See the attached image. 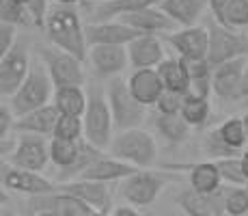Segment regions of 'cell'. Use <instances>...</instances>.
I'll list each match as a JSON object with an SVG mask.
<instances>
[{
  "label": "cell",
  "mask_w": 248,
  "mask_h": 216,
  "mask_svg": "<svg viewBox=\"0 0 248 216\" xmlns=\"http://www.w3.org/2000/svg\"><path fill=\"white\" fill-rule=\"evenodd\" d=\"M2 216H16L11 212V210H7V208H2Z\"/></svg>",
  "instance_id": "obj_50"
},
{
  "label": "cell",
  "mask_w": 248,
  "mask_h": 216,
  "mask_svg": "<svg viewBox=\"0 0 248 216\" xmlns=\"http://www.w3.org/2000/svg\"><path fill=\"white\" fill-rule=\"evenodd\" d=\"M240 98H248V65L244 71V78H242V89H240Z\"/></svg>",
  "instance_id": "obj_45"
},
{
  "label": "cell",
  "mask_w": 248,
  "mask_h": 216,
  "mask_svg": "<svg viewBox=\"0 0 248 216\" xmlns=\"http://www.w3.org/2000/svg\"><path fill=\"white\" fill-rule=\"evenodd\" d=\"M56 2H63V4H74V2H80V0H56Z\"/></svg>",
  "instance_id": "obj_48"
},
{
  "label": "cell",
  "mask_w": 248,
  "mask_h": 216,
  "mask_svg": "<svg viewBox=\"0 0 248 216\" xmlns=\"http://www.w3.org/2000/svg\"><path fill=\"white\" fill-rule=\"evenodd\" d=\"M127 56L134 69H158L164 61V50L155 35H140L127 46Z\"/></svg>",
  "instance_id": "obj_16"
},
{
  "label": "cell",
  "mask_w": 248,
  "mask_h": 216,
  "mask_svg": "<svg viewBox=\"0 0 248 216\" xmlns=\"http://www.w3.org/2000/svg\"><path fill=\"white\" fill-rule=\"evenodd\" d=\"M242 121H244V128H246V134H248V113L242 117Z\"/></svg>",
  "instance_id": "obj_49"
},
{
  "label": "cell",
  "mask_w": 248,
  "mask_h": 216,
  "mask_svg": "<svg viewBox=\"0 0 248 216\" xmlns=\"http://www.w3.org/2000/svg\"><path fill=\"white\" fill-rule=\"evenodd\" d=\"M186 104V93H175V91H164L158 100L155 108L160 115H181V108Z\"/></svg>",
  "instance_id": "obj_38"
},
{
  "label": "cell",
  "mask_w": 248,
  "mask_h": 216,
  "mask_svg": "<svg viewBox=\"0 0 248 216\" xmlns=\"http://www.w3.org/2000/svg\"><path fill=\"white\" fill-rule=\"evenodd\" d=\"M84 134L82 117H71V115H61L56 121L54 138H65V141H78Z\"/></svg>",
  "instance_id": "obj_34"
},
{
  "label": "cell",
  "mask_w": 248,
  "mask_h": 216,
  "mask_svg": "<svg viewBox=\"0 0 248 216\" xmlns=\"http://www.w3.org/2000/svg\"><path fill=\"white\" fill-rule=\"evenodd\" d=\"M47 160H50V145L44 141V136H35V134L22 136L11 153V166L32 173L44 171Z\"/></svg>",
  "instance_id": "obj_10"
},
{
  "label": "cell",
  "mask_w": 248,
  "mask_h": 216,
  "mask_svg": "<svg viewBox=\"0 0 248 216\" xmlns=\"http://www.w3.org/2000/svg\"><path fill=\"white\" fill-rule=\"evenodd\" d=\"M220 24L227 28L248 26V0H229L225 13H222Z\"/></svg>",
  "instance_id": "obj_32"
},
{
  "label": "cell",
  "mask_w": 248,
  "mask_h": 216,
  "mask_svg": "<svg viewBox=\"0 0 248 216\" xmlns=\"http://www.w3.org/2000/svg\"><path fill=\"white\" fill-rule=\"evenodd\" d=\"M16 2H20V4H28L31 0H16Z\"/></svg>",
  "instance_id": "obj_51"
},
{
  "label": "cell",
  "mask_w": 248,
  "mask_h": 216,
  "mask_svg": "<svg viewBox=\"0 0 248 216\" xmlns=\"http://www.w3.org/2000/svg\"><path fill=\"white\" fill-rule=\"evenodd\" d=\"M246 190H248V182H246Z\"/></svg>",
  "instance_id": "obj_52"
},
{
  "label": "cell",
  "mask_w": 248,
  "mask_h": 216,
  "mask_svg": "<svg viewBox=\"0 0 248 216\" xmlns=\"http://www.w3.org/2000/svg\"><path fill=\"white\" fill-rule=\"evenodd\" d=\"M11 123H13V110L11 106L2 104L0 106V141H2V147H4V141H7L9 130H11Z\"/></svg>",
  "instance_id": "obj_42"
},
{
  "label": "cell",
  "mask_w": 248,
  "mask_h": 216,
  "mask_svg": "<svg viewBox=\"0 0 248 216\" xmlns=\"http://www.w3.org/2000/svg\"><path fill=\"white\" fill-rule=\"evenodd\" d=\"M207 0H160L158 7L175 24H181L184 28L194 26V22L201 17Z\"/></svg>",
  "instance_id": "obj_23"
},
{
  "label": "cell",
  "mask_w": 248,
  "mask_h": 216,
  "mask_svg": "<svg viewBox=\"0 0 248 216\" xmlns=\"http://www.w3.org/2000/svg\"><path fill=\"white\" fill-rule=\"evenodd\" d=\"M54 106L61 115H71V117H84L89 106V98L84 95L82 86H63L54 93Z\"/></svg>",
  "instance_id": "obj_24"
},
{
  "label": "cell",
  "mask_w": 248,
  "mask_h": 216,
  "mask_svg": "<svg viewBox=\"0 0 248 216\" xmlns=\"http://www.w3.org/2000/svg\"><path fill=\"white\" fill-rule=\"evenodd\" d=\"M2 184L9 190H16V193H24L31 197H41V195H54L59 184L52 180H46L44 175L32 171H24L16 169V166H2Z\"/></svg>",
  "instance_id": "obj_11"
},
{
  "label": "cell",
  "mask_w": 248,
  "mask_h": 216,
  "mask_svg": "<svg viewBox=\"0 0 248 216\" xmlns=\"http://www.w3.org/2000/svg\"><path fill=\"white\" fill-rule=\"evenodd\" d=\"M0 22L13 24V26H26L32 24V17L28 13L26 4H20L16 0H0Z\"/></svg>",
  "instance_id": "obj_31"
},
{
  "label": "cell",
  "mask_w": 248,
  "mask_h": 216,
  "mask_svg": "<svg viewBox=\"0 0 248 216\" xmlns=\"http://www.w3.org/2000/svg\"><path fill=\"white\" fill-rule=\"evenodd\" d=\"M31 61H28L26 46L17 43L7 56L0 59V93L2 98H13L31 74Z\"/></svg>",
  "instance_id": "obj_9"
},
{
  "label": "cell",
  "mask_w": 248,
  "mask_h": 216,
  "mask_svg": "<svg viewBox=\"0 0 248 216\" xmlns=\"http://www.w3.org/2000/svg\"><path fill=\"white\" fill-rule=\"evenodd\" d=\"M216 166L225 182H229V184H233V186H246V175H244V169H242V158H237V156L222 158V160L216 162Z\"/></svg>",
  "instance_id": "obj_35"
},
{
  "label": "cell",
  "mask_w": 248,
  "mask_h": 216,
  "mask_svg": "<svg viewBox=\"0 0 248 216\" xmlns=\"http://www.w3.org/2000/svg\"><path fill=\"white\" fill-rule=\"evenodd\" d=\"M52 89H54V83H52L50 74H47L46 65H32L28 78L24 80V84L20 86L16 95L11 98V110L17 119L24 117V115L32 113V110H39L47 106L52 98Z\"/></svg>",
  "instance_id": "obj_3"
},
{
  "label": "cell",
  "mask_w": 248,
  "mask_h": 216,
  "mask_svg": "<svg viewBox=\"0 0 248 216\" xmlns=\"http://www.w3.org/2000/svg\"><path fill=\"white\" fill-rule=\"evenodd\" d=\"M84 24L80 22L78 13L71 9H54L47 13L46 20V33L50 37L52 46L59 50L67 52L76 59L84 61L89 56V43H87V31Z\"/></svg>",
  "instance_id": "obj_1"
},
{
  "label": "cell",
  "mask_w": 248,
  "mask_h": 216,
  "mask_svg": "<svg viewBox=\"0 0 248 216\" xmlns=\"http://www.w3.org/2000/svg\"><path fill=\"white\" fill-rule=\"evenodd\" d=\"M225 212L229 216H248V190L246 186H235L225 199Z\"/></svg>",
  "instance_id": "obj_36"
},
{
  "label": "cell",
  "mask_w": 248,
  "mask_h": 216,
  "mask_svg": "<svg viewBox=\"0 0 248 216\" xmlns=\"http://www.w3.org/2000/svg\"><path fill=\"white\" fill-rule=\"evenodd\" d=\"M59 188L56 193L71 195L76 199L89 203L91 208L99 210V212L108 214V205H110V190L108 184H99V182H87V180H74V182H56Z\"/></svg>",
  "instance_id": "obj_14"
},
{
  "label": "cell",
  "mask_w": 248,
  "mask_h": 216,
  "mask_svg": "<svg viewBox=\"0 0 248 216\" xmlns=\"http://www.w3.org/2000/svg\"><path fill=\"white\" fill-rule=\"evenodd\" d=\"M166 182H169V177H166L164 173L140 169L138 173H134L132 177H127V180L123 182L121 195H123V199H127L132 205L145 208V205H151L158 199V195L166 186Z\"/></svg>",
  "instance_id": "obj_8"
},
{
  "label": "cell",
  "mask_w": 248,
  "mask_h": 216,
  "mask_svg": "<svg viewBox=\"0 0 248 216\" xmlns=\"http://www.w3.org/2000/svg\"><path fill=\"white\" fill-rule=\"evenodd\" d=\"M87 43L91 46H130L142 33L123 22H91L87 24Z\"/></svg>",
  "instance_id": "obj_12"
},
{
  "label": "cell",
  "mask_w": 248,
  "mask_h": 216,
  "mask_svg": "<svg viewBox=\"0 0 248 216\" xmlns=\"http://www.w3.org/2000/svg\"><path fill=\"white\" fill-rule=\"evenodd\" d=\"M140 169L127 165L123 160L117 158H108V156H99L93 165H89V169L78 177V180H87V182H99V184H108V182H117V180H127Z\"/></svg>",
  "instance_id": "obj_17"
},
{
  "label": "cell",
  "mask_w": 248,
  "mask_h": 216,
  "mask_svg": "<svg viewBox=\"0 0 248 216\" xmlns=\"http://www.w3.org/2000/svg\"><path fill=\"white\" fill-rule=\"evenodd\" d=\"M119 22L127 24L130 28L142 33V35H155V33L170 31V28L175 26V22L162 11L158 4H155V7H149V9H142V11L130 13V16H123Z\"/></svg>",
  "instance_id": "obj_20"
},
{
  "label": "cell",
  "mask_w": 248,
  "mask_h": 216,
  "mask_svg": "<svg viewBox=\"0 0 248 216\" xmlns=\"http://www.w3.org/2000/svg\"><path fill=\"white\" fill-rule=\"evenodd\" d=\"M207 4H209V9H212V16L220 22L222 20V13H225V9L229 4V0H207Z\"/></svg>",
  "instance_id": "obj_43"
},
{
  "label": "cell",
  "mask_w": 248,
  "mask_h": 216,
  "mask_svg": "<svg viewBox=\"0 0 248 216\" xmlns=\"http://www.w3.org/2000/svg\"><path fill=\"white\" fill-rule=\"evenodd\" d=\"M207 31H209L207 61L212 63V67L229 63V61H233V59L248 56V39L244 35L235 33L233 28L222 26L216 17H212V22L207 24Z\"/></svg>",
  "instance_id": "obj_6"
},
{
  "label": "cell",
  "mask_w": 248,
  "mask_h": 216,
  "mask_svg": "<svg viewBox=\"0 0 248 216\" xmlns=\"http://www.w3.org/2000/svg\"><path fill=\"white\" fill-rule=\"evenodd\" d=\"M181 59H207L209 54V31L205 26H188L169 37Z\"/></svg>",
  "instance_id": "obj_15"
},
{
  "label": "cell",
  "mask_w": 248,
  "mask_h": 216,
  "mask_svg": "<svg viewBox=\"0 0 248 216\" xmlns=\"http://www.w3.org/2000/svg\"><path fill=\"white\" fill-rule=\"evenodd\" d=\"M190 188L197 190L201 195H214L220 186L222 177H220V171H218L216 162H199L197 166L190 169Z\"/></svg>",
  "instance_id": "obj_25"
},
{
  "label": "cell",
  "mask_w": 248,
  "mask_h": 216,
  "mask_svg": "<svg viewBox=\"0 0 248 216\" xmlns=\"http://www.w3.org/2000/svg\"><path fill=\"white\" fill-rule=\"evenodd\" d=\"M35 216H61V214L54 212V210H44V212H37Z\"/></svg>",
  "instance_id": "obj_47"
},
{
  "label": "cell",
  "mask_w": 248,
  "mask_h": 216,
  "mask_svg": "<svg viewBox=\"0 0 248 216\" xmlns=\"http://www.w3.org/2000/svg\"><path fill=\"white\" fill-rule=\"evenodd\" d=\"M89 59L99 76H114L130 63L127 46H91Z\"/></svg>",
  "instance_id": "obj_18"
},
{
  "label": "cell",
  "mask_w": 248,
  "mask_h": 216,
  "mask_svg": "<svg viewBox=\"0 0 248 216\" xmlns=\"http://www.w3.org/2000/svg\"><path fill=\"white\" fill-rule=\"evenodd\" d=\"M158 74L164 83L166 91H175V93H186L190 86V78L186 74L181 59H164L158 67Z\"/></svg>",
  "instance_id": "obj_26"
},
{
  "label": "cell",
  "mask_w": 248,
  "mask_h": 216,
  "mask_svg": "<svg viewBox=\"0 0 248 216\" xmlns=\"http://www.w3.org/2000/svg\"><path fill=\"white\" fill-rule=\"evenodd\" d=\"M246 56L242 59H233L229 63H222L218 67H214L212 71V89L218 98L222 100H233L240 98V89H242V78L246 71Z\"/></svg>",
  "instance_id": "obj_13"
},
{
  "label": "cell",
  "mask_w": 248,
  "mask_h": 216,
  "mask_svg": "<svg viewBox=\"0 0 248 216\" xmlns=\"http://www.w3.org/2000/svg\"><path fill=\"white\" fill-rule=\"evenodd\" d=\"M209 197L212 195H201L192 188H186L179 190L175 201L188 216H214V203L209 201Z\"/></svg>",
  "instance_id": "obj_28"
},
{
  "label": "cell",
  "mask_w": 248,
  "mask_h": 216,
  "mask_svg": "<svg viewBox=\"0 0 248 216\" xmlns=\"http://www.w3.org/2000/svg\"><path fill=\"white\" fill-rule=\"evenodd\" d=\"M110 153L112 158L127 162L136 169H149L155 162V156H158V145H155V138L147 130L134 128L119 132L112 138Z\"/></svg>",
  "instance_id": "obj_2"
},
{
  "label": "cell",
  "mask_w": 248,
  "mask_h": 216,
  "mask_svg": "<svg viewBox=\"0 0 248 216\" xmlns=\"http://www.w3.org/2000/svg\"><path fill=\"white\" fill-rule=\"evenodd\" d=\"M102 2H104V0H102Z\"/></svg>",
  "instance_id": "obj_53"
},
{
  "label": "cell",
  "mask_w": 248,
  "mask_h": 216,
  "mask_svg": "<svg viewBox=\"0 0 248 216\" xmlns=\"http://www.w3.org/2000/svg\"><path fill=\"white\" fill-rule=\"evenodd\" d=\"M80 141H65V138H52L50 141V160L63 171H69L80 158Z\"/></svg>",
  "instance_id": "obj_27"
},
{
  "label": "cell",
  "mask_w": 248,
  "mask_h": 216,
  "mask_svg": "<svg viewBox=\"0 0 248 216\" xmlns=\"http://www.w3.org/2000/svg\"><path fill=\"white\" fill-rule=\"evenodd\" d=\"M132 95L142 104V106H151L158 104V100L164 93V83H162L158 69H136L127 80Z\"/></svg>",
  "instance_id": "obj_19"
},
{
  "label": "cell",
  "mask_w": 248,
  "mask_h": 216,
  "mask_svg": "<svg viewBox=\"0 0 248 216\" xmlns=\"http://www.w3.org/2000/svg\"><path fill=\"white\" fill-rule=\"evenodd\" d=\"M28 7V13L32 17V24L39 28H46V20H47V0H31L26 4Z\"/></svg>",
  "instance_id": "obj_41"
},
{
  "label": "cell",
  "mask_w": 248,
  "mask_h": 216,
  "mask_svg": "<svg viewBox=\"0 0 248 216\" xmlns=\"http://www.w3.org/2000/svg\"><path fill=\"white\" fill-rule=\"evenodd\" d=\"M218 136L222 138V143H225L227 147H231V150H242L248 138L246 134V128H244V121H242L240 117H229L227 121L220 123V128L216 130Z\"/></svg>",
  "instance_id": "obj_29"
},
{
  "label": "cell",
  "mask_w": 248,
  "mask_h": 216,
  "mask_svg": "<svg viewBox=\"0 0 248 216\" xmlns=\"http://www.w3.org/2000/svg\"><path fill=\"white\" fill-rule=\"evenodd\" d=\"M242 169H244V175H246V182H248V150L242 153Z\"/></svg>",
  "instance_id": "obj_46"
},
{
  "label": "cell",
  "mask_w": 248,
  "mask_h": 216,
  "mask_svg": "<svg viewBox=\"0 0 248 216\" xmlns=\"http://www.w3.org/2000/svg\"><path fill=\"white\" fill-rule=\"evenodd\" d=\"M106 98H108V104H110L114 126L121 130V132L140 128L142 119H145V115H147L145 106L132 95L130 84H127L125 80L112 78L110 83H108Z\"/></svg>",
  "instance_id": "obj_5"
},
{
  "label": "cell",
  "mask_w": 248,
  "mask_h": 216,
  "mask_svg": "<svg viewBox=\"0 0 248 216\" xmlns=\"http://www.w3.org/2000/svg\"><path fill=\"white\" fill-rule=\"evenodd\" d=\"M207 151L212 153L214 158H233V153L235 150H231V147H227L225 143H222V138L218 136V132H212L207 136Z\"/></svg>",
  "instance_id": "obj_40"
},
{
  "label": "cell",
  "mask_w": 248,
  "mask_h": 216,
  "mask_svg": "<svg viewBox=\"0 0 248 216\" xmlns=\"http://www.w3.org/2000/svg\"><path fill=\"white\" fill-rule=\"evenodd\" d=\"M160 4V0H104L93 9V20L91 22H110V20H121L123 16L142 11Z\"/></svg>",
  "instance_id": "obj_21"
},
{
  "label": "cell",
  "mask_w": 248,
  "mask_h": 216,
  "mask_svg": "<svg viewBox=\"0 0 248 216\" xmlns=\"http://www.w3.org/2000/svg\"><path fill=\"white\" fill-rule=\"evenodd\" d=\"M209 100H188L186 98V104L181 108V117L186 119L188 126H201V123L207 121L209 117Z\"/></svg>",
  "instance_id": "obj_33"
},
{
  "label": "cell",
  "mask_w": 248,
  "mask_h": 216,
  "mask_svg": "<svg viewBox=\"0 0 248 216\" xmlns=\"http://www.w3.org/2000/svg\"><path fill=\"white\" fill-rule=\"evenodd\" d=\"M61 113L56 110L54 104H47V106L32 110V113L24 115V117L17 119L16 128L22 130L26 134H35V136H46V134H54L56 130V121H59Z\"/></svg>",
  "instance_id": "obj_22"
},
{
  "label": "cell",
  "mask_w": 248,
  "mask_h": 216,
  "mask_svg": "<svg viewBox=\"0 0 248 216\" xmlns=\"http://www.w3.org/2000/svg\"><path fill=\"white\" fill-rule=\"evenodd\" d=\"M110 216H140V214H138L132 205H119V208L112 210Z\"/></svg>",
  "instance_id": "obj_44"
},
{
  "label": "cell",
  "mask_w": 248,
  "mask_h": 216,
  "mask_svg": "<svg viewBox=\"0 0 248 216\" xmlns=\"http://www.w3.org/2000/svg\"><path fill=\"white\" fill-rule=\"evenodd\" d=\"M84 121V138L99 151L112 145V126L114 119L110 113V104L108 98L102 91H91L89 95V106L82 117Z\"/></svg>",
  "instance_id": "obj_4"
},
{
  "label": "cell",
  "mask_w": 248,
  "mask_h": 216,
  "mask_svg": "<svg viewBox=\"0 0 248 216\" xmlns=\"http://www.w3.org/2000/svg\"><path fill=\"white\" fill-rule=\"evenodd\" d=\"M41 54H44L46 69L56 89H63V86H82L84 71H82V61L80 59L59 50V48H52V50L50 48H44Z\"/></svg>",
  "instance_id": "obj_7"
},
{
  "label": "cell",
  "mask_w": 248,
  "mask_h": 216,
  "mask_svg": "<svg viewBox=\"0 0 248 216\" xmlns=\"http://www.w3.org/2000/svg\"><path fill=\"white\" fill-rule=\"evenodd\" d=\"M155 126H158L162 136L173 141V143L184 141V138L188 136V128H190L181 115H160Z\"/></svg>",
  "instance_id": "obj_30"
},
{
  "label": "cell",
  "mask_w": 248,
  "mask_h": 216,
  "mask_svg": "<svg viewBox=\"0 0 248 216\" xmlns=\"http://www.w3.org/2000/svg\"><path fill=\"white\" fill-rule=\"evenodd\" d=\"M16 37H17V26L7 24V22H0V59L7 56L9 52L17 46Z\"/></svg>",
  "instance_id": "obj_39"
},
{
  "label": "cell",
  "mask_w": 248,
  "mask_h": 216,
  "mask_svg": "<svg viewBox=\"0 0 248 216\" xmlns=\"http://www.w3.org/2000/svg\"><path fill=\"white\" fill-rule=\"evenodd\" d=\"M181 59V56H179ZM181 65H184L186 74H188L190 83L192 80H207L212 78V71L214 67L207 59H181Z\"/></svg>",
  "instance_id": "obj_37"
}]
</instances>
